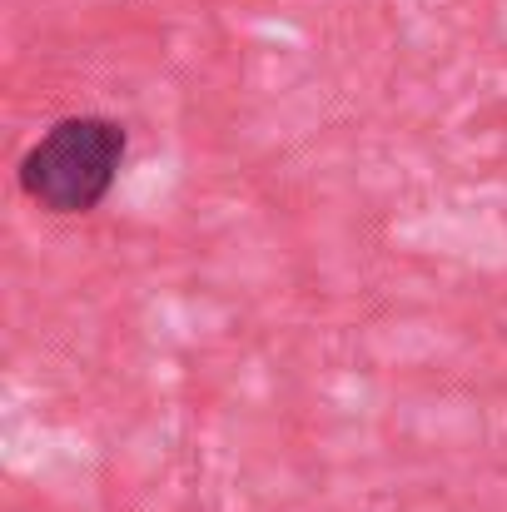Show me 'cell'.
<instances>
[{
    "instance_id": "cell-1",
    "label": "cell",
    "mask_w": 507,
    "mask_h": 512,
    "mask_svg": "<svg viewBox=\"0 0 507 512\" xmlns=\"http://www.w3.org/2000/svg\"><path fill=\"white\" fill-rule=\"evenodd\" d=\"M125 150V125L105 115H65L20 155L15 179L25 199H35L50 214H90L115 189Z\"/></svg>"
}]
</instances>
